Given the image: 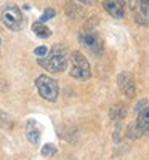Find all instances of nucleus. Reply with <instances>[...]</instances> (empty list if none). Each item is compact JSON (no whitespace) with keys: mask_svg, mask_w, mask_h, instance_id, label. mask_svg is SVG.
Masks as SVG:
<instances>
[{"mask_svg":"<svg viewBox=\"0 0 149 160\" xmlns=\"http://www.w3.org/2000/svg\"><path fill=\"white\" fill-rule=\"evenodd\" d=\"M79 40L87 50H90L91 53H95V55H98V53L103 51V40L96 32L85 31V32H82L79 35Z\"/></svg>","mask_w":149,"mask_h":160,"instance_id":"nucleus-5","label":"nucleus"},{"mask_svg":"<svg viewBox=\"0 0 149 160\" xmlns=\"http://www.w3.org/2000/svg\"><path fill=\"white\" fill-rule=\"evenodd\" d=\"M141 2V5H143V8H144V11L147 10V7H149V0H140Z\"/></svg>","mask_w":149,"mask_h":160,"instance_id":"nucleus-20","label":"nucleus"},{"mask_svg":"<svg viewBox=\"0 0 149 160\" xmlns=\"http://www.w3.org/2000/svg\"><path fill=\"white\" fill-rule=\"evenodd\" d=\"M56 15V11L55 10H53V8H47L45 11H44V15L42 16H40V21H42V22H45V21H48V19H51L53 16H55Z\"/></svg>","mask_w":149,"mask_h":160,"instance_id":"nucleus-15","label":"nucleus"},{"mask_svg":"<svg viewBox=\"0 0 149 160\" xmlns=\"http://www.w3.org/2000/svg\"><path fill=\"white\" fill-rule=\"evenodd\" d=\"M39 64L48 72H63L67 68V51L64 47L55 45L51 48L50 53H47L45 56L39 58Z\"/></svg>","mask_w":149,"mask_h":160,"instance_id":"nucleus-1","label":"nucleus"},{"mask_svg":"<svg viewBox=\"0 0 149 160\" xmlns=\"http://www.w3.org/2000/svg\"><path fill=\"white\" fill-rule=\"evenodd\" d=\"M124 115H125V108H122V106H119V104H116L111 109V118H114V120H119Z\"/></svg>","mask_w":149,"mask_h":160,"instance_id":"nucleus-13","label":"nucleus"},{"mask_svg":"<svg viewBox=\"0 0 149 160\" xmlns=\"http://www.w3.org/2000/svg\"><path fill=\"white\" fill-rule=\"evenodd\" d=\"M0 45H2V40H0Z\"/></svg>","mask_w":149,"mask_h":160,"instance_id":"nucleus-21","label":"nucleus"},{"mask_svg":"<svg viewBox=\"0 0 149 160\" xmlns=\"http://www.w3.org/2000/svg\"><path fill=\"white\" fill-rule=\"evenodd\" d=\"M147 104H149V101H147V99H141V101H140L136 106H135V112H136V114H140L143 109H146V108H147Z\"/></svg>","mask_w":149,"mask_h":160,"instance_id":"nucleus-16","label":"nucleus"},{"mask_svg":"<svg viewBox=\"0 0 149 160\" xmlns=\"http://www.w3.org/2000/svg\"><path fill=\"white\" fill-rule=\"evenodd\" d=\"M127 136H128L130 139H136V138L143 136V133H141V130H140V127H138L136 122H133V123L128 125V128H127Z\"/></svg>","mask_w":149,"mask_h":160,"instance_id":"nucleus-11","label":"nucleus"},{"mask_svg":"<svg viewBox=\"0 0 149 160\" xmlns=\"http://www.w3.org/2000/svg\"><path fill=\"white\" fill-rule=\"evenodd\" d=\"M48 53V48L47 47H37L35 50H34V55L37 56V58H42V56H45Z\"/></svg>","mask_w":149,"mask_h":160,"instance_id":"nucleus-17","label":"nucleus"},{"mask_svg":"<svg viewBox=\"0 0 149 160\" xmlns=\"http://www.w3.org/2000/svg\"><path fill=\"white\" fill-rule=\"evenodd\" d=\"M0 19H2V22H3V26L7 29L15 31V32L21 31L23 22H24L23 13L16 5H7L2 11V15H0Z\"/></svg>","mask_w":149,"mask_h":160,"instance_id":"nucleus-4","label":"nucleus"},{"mask_svg":"<svg viewBox=\"0 0 149 160\" xmlns=\"http://www.w3.org/2000/svg\"><path fill=\"white\" fill-rule=\"evenodd\" d=\"M117 85H119V90L124 93L127 98H133L135 96V80H133L131 74L120 72L117 75Z\"/></svg>","mask_w":149,"mask_h":160,"instance_id":"nucleus-6","label":"nucleus"},{"mask_svg":"<svg viewBox=\"0 0 149 160\" xmlns=\"http://www.w3.org/2000/svg\"><path fill=\"white\" fill-rule=\"evenodd\" d=\"M35 87L40 93V96L47 101H56L58 99V93H59V87L55 78H51L48 75H39L35 80Z\"/></svg>","mask_w":149,"mask_h":160,"instance_id":"nucleus-3","label":"nucleus"},{"mask_svg":"<svg viewBox=\"0 0 149 160\" xmlns=\"http://www.w3.org/2000/svg\"><path fill=\"white\" fill-rule=\"evenodd\" d=\"M136 123L141 130L143 135H149V108L143 109L140 114H138V120H136Z\"/></svg>","mask_w":149,"mask_h":160,"instance_id":"nucleus-9","label":"nucleus"},{"mask_svg":"<svg viewBox=\"0 0 149 160\" xmlns=\"http://www.w3.org/2000/svg\"><path fill=\"white\" fill-rule=\"evenodd\" d=\"M32 31H34V34H35V35H39L40 38H47V37H50V35H51V31L47 28V26H45L42 21L34 22V24H32Z\"/></svg>","mask_w":149,"mask_h":160,"instance_id":"nucleus-10","label":"nucleus"},{"mask_svg":"<svg viewBox=\"0 0 149 160\" xmlns=\"http://www.w3.org/2000/svg\"><path fill=\"white\" fill-rule=\"evenodd\" d=\"M103 7L116 19L124 18V15H125V7H124V3H122L120 0H104Z\"/></svg>","mask_w":149,"mask_h":160,"instance_id":"nucleus-7","label":"nucleus"},{"mask_svg":"<svg viewBox=\"0 0 149 160\" xmlns=\"http://www.w3.org/2000/svg\"><path fill=\"white\" fill-rule=\"evenodd\" d=\"M26 138L31 144H39L40 141V127L35 120H28L26 123Z\"/></svg>","mask_w":149,"mask_h":160,"instance_id":"nucleus-8","label":"nucleus"},{"mask_svg":"<svg viewBox=\"0 0 149 160\" xmlns=\"http://www.w3.org/2000/svg\"><path fill=\"white\" fill-rule=\"evenodd\" d=\"M69 75L77 80H88L91 77V69L88 59L80 51H74L71 55V71Z\"/></svg>","mask_w":149,"mask_h":160,"instance_id":"nucleus-2","label":"nucleus"},{"mask_svg":"<svg viewBox=\"0 0 149 160\" xmlns=\"http://www.w3.org/2000/svg\"><path fill=\"white\" fill-rule=\"evenodd\" d=\"M55 154H56L55 144L48 142V144H45L44 148H42V155H44V157H51V155H55Z\"/></svg>","mask_w":149,"mask_h":160,"instance_id":"nucleus-14","label":"nucleus"},{"mask_svg":"<svg viewBox=\"0 0 149 160\" xmlns=\"http://www.w3.org/2000/svg\"><path fill=\"white\" fill-rule=\"evenodd\" d=\"M66 13H67L71 18H77V16L82 15V8L77 7V3H67V5H66Z\"/></svg>","mask_w":149,"mask_h":160,"instance_id":"nucleus-12","label":"nucleus"},{"mask_svg":"<svg viewBox=\"0 0 149 160\" xmlns=\"http://www.w3.org/2000/svg\"><path fill=\"white\" fill-rule=\"evenodd\" d=\"M122 123H117L116 125V128H114V141L116 142H120V139H119V135H120V131H122Z\"/></svg>","mask_w":149,"mask_h":160,"instance_id":"nucleus-18","label":"nucleus"},{"mask_svg":"<svg viewBox=\"0 0 149 160\" xmlns=\"http://www.w3.org/2000/svg\"><path fill=\"white\" fill-rule=\"evenodd\" d=\"M80 3H85V5H95L96 3V0H79Z\"/></svg>","mask_w":149,"mask_h":160,"instance_id":"nucleus-19","label":"nucleus"}]
</instances>
